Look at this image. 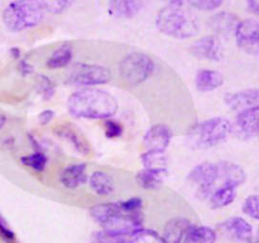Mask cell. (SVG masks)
<instances>
[{
	"mask_svg": "<svg viewBox=\"0 0 259 243\" xmlns=\"http://www.w3.org/2000/svg\"><path fill=\"white\" fill-rule=\"evenodd\" d=\"M56 136L70 143V145L81 155H88L90 153V144L88 143L83 134L72 124H63L56 126L53 130Z\"/></svg>",
	"mask_w": 259,
	"mask_h": 243,
	"instance_id": "cell-13",
	"label": "cell"
},
{
	"mask_svg": "<svg viewBox=\"0 0 259 243\" xmlns=\"http://www.w3.org/2000/svg\"><path fill=\"white\" fill-rule=\"evenodd\" d=\"M73 57V50L72 47L67 43L60 45L58 48H56L52 52V54L48 57L46 66H47L48 70H61V68L67 67L71 63Z\"/></svg>",
	"mask_w": 259,
	"mask_h": 243,
	"instance_id": "cell-23",
	"label": "cell"
},
{
	"mask_svg": "<svg viewBox=\"0 0 259 243\" xmlns=\"http://www.w3.org/2000/svg\"><path fill=\"white\" fill-rule=\"evenodd\" d=\"M124 128L120 123L115 120H111V118H108L105 120V136L108 139H118L123 135Z\"/></svg>",
	"mask_w": 259,
	"mask_h": 243,
	"instance_id": "cell-35",
	"label": "cell"
},
{
	"mask_svg": "<svg viewBox=\"0 0 259 243\" xmlns=\"http://www.w3.org/2000/svg\"><path fill=\"white\" fill-rule=\"evenodd\" d=\"M190 226H191V222L184 217L169 219L164 226L162 238L166 243H182Z\"/></svg>",
	"mask_w": 259,
	"mask_h": 243,
	"instance_id": "cell-17",
	"label": "cell"
},
{
	"mask_svg": "<svg viewBox=\"0 0 259 243\" xmlns=\"http://www.w3.org/2000/svg\"><path fill=\"white\" fill-rule=\"evenodd\" d=\"M239 18L235 14L228 12L218 13L212 15L209 24L210 28L220 37H229L230 34H234L238 24H239Z\"/></svg>",
	"mask_w": 259,
	"mask_h": 243,
	"instance_id": "cell-16",
	"label": "cell"
},
{
	"mask_svg": "<svg viewBox=\"0 0 259 243\" xmlns=\"http://www.w3.org/2000/svg\"><path fill=\"white\" fill-rule=\"evenodd\" d=\"M129 243H166L162 236L153 229L142 228L129 238Z\"/></svg>",
	"mask_w": 259,
	"mask_h": 243,
	"instance_id": "cell-29",
	"label": "cell"
},
{
	"mask_svg": "<svg viewBox=\"0 0 259 243\" xmlns=\"http://www.w3.org/2000/svg\"><path fill=\"white\" fill-rule=\"evenodd\" d=\"M232 124L225 117H211L195 125L187 135L190 146L200 150L214 148L224 143L233 133Z\"/></svg>",
	"mask_w": 259,
	"mask_h": 243,
	"instance_id": "cell-4",
	"label": "cell"
},
{
	"mask_svg": "<svg viewBox=\"0 0 259 243\" xmlns=\"http://www.w3.org/2000/svg\"><path fill=\"white\" fill-rule=\"evenodd\" d=\"M0 237L7 243H15V234L10 229L9 224L4 219V217L0 214Z\"/></svg>",
	"mask_w": 259,
	"mask_h": 243,
	"instance_id": "cell-36",
	"label": "cell"
},
{
	"mask_svg": "<svg viewBox=\"0 0 259 243\" xmlns=\"http://www.w3.org/2000/svg\"><path fill=\"white\" fill-rule=\"evenodd\" d=\"M45 12L51 14H61L72 5L73 0H39Z\"/></svg>",
	"mask_w": 259,
	"mask_h": 243,
	"instance_id": "cell-30",
	"label": "cell"
},
{
	"mask_svg": "<svg viewBox=\"0 0 259 243\" xmlns=\"http://www.w3.org/2000/svg\"><path fill=\"white\" fill-rule=\"evenodd\" d=\"M18 71H19V73L23 76V77H25V76L32 75L34 68H33V66L30 65L28 60L22 59L19 60V65H18Z\"/></svg>",
	"mask_w": 259,
	"mask_h": 243,
	"instance_id": "cell-38",
	"label": "cell"
},
{
	"mask_svg": "<svg viewBox=\"0 0 259 243\" xmlns=\"http://www.w3.org/2000/svg\"><path fill=\"white\" fill-rule=\"evenodd\" d=\"M45 18L39 0H14L3 12V23L12 33L37 27Z\"/></svg>",
	"mask_w": 259,
	"mask_h": 243,
	"instance_id": "cell-3",
	"label": "cell"
},
{
	"mask_svg": "<svg viewBox=\"0 0 259 243\" xmlns=\"http://www.w3.org/2000/svg\"><path fill=\"white\" fill-rule=\"evenodd\" d=\"M237 198V188L230 186H223L215 189L209 197L210 206L214 209L225 208L230 206Z\"/></svg>",
	"mask_w": 259,
	"mask_h": 243,
	"instance_id": "cell-25",
	"label": "cell"
},
{
	"mask_svg": "<svg viewBox=\"0 0 259 243\" xmlns=\"http://www.w3.org/2000/svg\"><path fill=\"white\" fill-rule=\"evenodd\" d=\"M88 165L85 163L70 164L60 173V183L66 189H77L88 181Z\"/></svg>",
	"mask_w": 259,
	"mask_h": 243,
	"instance_id": "cell-15",
	"label": "cell"
},
{
	"mask_svg": "<svg viewBox=\"0 0 259 243\" xmlns=\"http://www.w3.org/2000/svg\"><path fill=\"white\" fill-rule=\"evenodd\" d=\"M66 106L71 116L83 120H108L119 108L118 101L111 93L90 87L71 93Z\"/></svg>",
	"mask_w": 259,
	"mask_h": 243,
	"instance_id": "cell-1",
	"label": "cell"
},
{
	"mask_svg": "<svg viewBox=\"0 0 259 243\" xmlns=\"http://www.w3.org/2000/svg\"><path fill=\"white\" fill-rule=\"evenodd\" d=\"M55 118V111L48 108V110H43L42 112L38 115V123L42 126L48 125V124L52 123V120Z\"/></svg>",
	"mask_w": 259,
	"mask_h": 243,
	"instance_id": "cell-37",
	"label": "cell"
},
{
	"mask_svg": "<svg viewBox=\"0 0 259 243\" xmlns=\"http://www.w3.org/2000/svg\"><path fill=\"white\" fill-rule=\"evenodd\" d=\"M234 35L240 49L248 54L259 55V22L254 19L240 20Z\"/></svg>",
	"mask_w": 259,
	"mask_h": 243,
	"instance_id": "cell-8",
	"label": "cell"
},
{
	"mask_svg": "<svg viewBox=\"0 0 259 243\" xmlns=\"http://www.w3.org/2000/svg\"><path fill=\"white\" fill-rule=\"evenodd\" d=\"M174 133L164 124H157L147 130L143 138V145L148 151H166L171 144Z\"/></svg>",
	"mask_w": 259,
	"mask_h": 243,
	"instance_id": "cell-11",
	"label": "cell"
},
{
	"mask_svg": "<svg viewBox=\"0 0 259 243\" xmlns=\"http://www.w3.org/2000/svg\"><path fill=\"white\" fill-rule=\"evenodd\" d=\"M147 0H109V10L114 17L131 19L136 17Z\"/></svg>",
	"mask_w": 259,
	"mask_h": 243,
	"instance_id": "cell-20",
	"label": "cell"
},
{
	"mask_svg": "<svg viewBox=\"0 0 259 243\" xmlns=\"http://www.w3.org/2000/svg\"><path fill=\"white\" fill-rule=\"evenodd\" d=\"M252 243H259V239H258V241H255V242H252Z\"/></svg>",
	"mask_w": 259,
	"mask_h": 243,
	"instance_id": "cell-43",
	"label": "cell"
},
{
	"mask_svg": "<svg viewBox=\"0 0 259 243\" xmlns=\"http://www.w3.org/2000/svg\"><path fill=\"white\" fill-rule=\"evenodd\" d=\"M217 164L218 170H219V187L230 186L238 188L247 180V174L244 169L238 164L232 163V161H219Z\"/></svg>",
	"mask_w": 259,
	"mask_h": 243,
	"instance_id": "cell-14",
	"label": "cell"
},
{
	"mask_svg": "<svg viewBox=\"0 0 259 243\" xmlns=\"http://www.w3.org/2000/svg\"><path fill=\"white\" fill-rule=\"evenodd\" d=\"M111 81V72L105 66L93 63H78L67 73V82L71 85L91 87L106 85Z\"/></svg>",
	"mask_w": 259,
	"mask_h": 243,
	"instance_id": "cell-6",
	"label": "cell"
},
{
	"mask_svg": "<svg viewBox=\"0 0 259 243\" xmlns=\"http://www.w3.org/2000/svg\"><path fill=\"white\" fill-rule=\"evenodd\" d=\"M243 213L248 217L259 221V194H252L247 197L243 203Z\"/></svg>",
	"mask_w": 259,
	"mask_h": 243,
	"instance_id": "cell-31",
	"label": "cell"
},
{
	"mask_svg": "<svg viewBox=\"0 0 259 243\" xmlns=\"http://www.w3.org/2000/svg\"><path fill=\"white\" fill-rule=\"evenodd\" d=\"M248 4V8L252 10L254 14L259 15V0H245Z\"/></svg>",
	"mask_w": 259,
	"mask_h": 243,
	"instance_id": "cell-39",
	"label": "cell"
},
{
	"mask_svg": "<svg viewBox=\"0 0 259 243\" xmlns=\"http://www.w3.org/2000/svg\"><path fill=\"white\" fill-rule=\"evenodd\" d=\"M88 181L91 191L101 197L110 196L114 192V188H115L113 176L103 170L93 171L88 178Z\"/></svg>",
	"mask_w": 259,
	"mask_h": 243,
	"instance_id": "cell-21",
	"label": "cell"
},
{
	"mask_svg": "<svg viewBox=\"0 0 259 243\" xmlns=\"http://www.w3.org/2000/svg\"><path fill=\"white\" fill-rule=\"evenodd\" d=\"M5 124H7V116L3 112H0V129L4 128Z\"/></svg>",
	"mask_w": 259,
	"mask_h": 243,
	"instance_id": "cell-41",
	"label": "cell"
},
{
	"mask_svg": "<svg viewBox=\"0 0 259 243\" xmlns=\"http://www.w3.org/2000/svg\"><path fill=\"white\" fill-rule=\"evenodd\" d=\"M156 25L161 33L176 39H189L200 32L196 17L182 4H167L158 12Z\"/></svg>",
	"mask_w": 259,
	"mask_h": 243,
	"instance_id": "cell-2",
	"label": "cell"
},
{
	"mask_svg": "<svg viewBox=\"0 0 259 243\" xmlns=\"http://www.w3.org/2000/svg\"><path fill=\"white\" fill-rule=\"evenodd\" d=\"M119 207L123 212L125 213H139L142 211V207H143V201H142L141 197H133V198H129L126 201L118 202Z\"/></svg>",
	"mask_w": 259,
	"mask_h": 243,
	"instance_id": "cell-33",
	"label": "cell"
},
{
	"mask_svg": "<svg viewBox=\"0 0 259 243\" xmlns=\"http://www.w3.org/2000/svg\"><path fill=\"white\" fill-rule=\"evenodd\" d=\"M164 178H166V175L147 170V169H142L136 175L137 183L144 191H156V189H158L163 184Z\"/></svg>",
	"mask_w": 259,
	"mask_h": 243,
	"instance_id": "cell-26",
	"label": "cell"
},
{
	"mask_svg": "<svg viewBox=\"0 0 259 243\" xmlns=\"http://www.w3.org/2000/svg\"><path fill=\"white\" fill-rule=\"evenodd\" d=\"M224 101L225 105L234 111L259 107V88H247L229 92L224 96Z\"/></svg>",
	"mask_w": 259,
	"mask_h": 243,
	"instance_id": "cell-12",
	"label": "cell"
},
{
	"mask_svg": "<svg viewBox=\"0 0 259 243\" xmlns=\"http://www.w3.org/2000/svg\"><path fill=\"white\" fill-rule=\"evenodd\" d=\"M192 8L201 12H212L219 9L223 5L224 0H187Z\"/></svg>",
	"mask_w": 259,
	"mask_h": 243,
	"instance_id": "cell-32",
	"label": "cell"
},
{
	"mask_svg": "<svg viewBox=\"0 0 259 243\" xmlns=\"http://www.w3.org/2000/svg\"><path fill=\"white\" fill-rule=\"evenodd\" d=\"M20 163L24 166L32 169L35 173H43L48 164V158L42 150H35L34 153L25 155L20 159Z\"/></svg>",
	"mask_w": 259,
	"mask_h": 243,
	"instance_id": "cell-27",
	"label": "cell"
},
{
	"mask_svg": "<svg viewBox=\"0 0 259 243\" xmlns=\"http://www.w3.org/2000/svg\"><path fill=\"white\" fill-rule=\"evenodd\" d=\"M37 92L45 101H50L56 93V82L51 77L39 75L37 78Z\"/></svg>",
	"mask_w": 259,
	"mask_h": 243,
	"instance_id": "cell-28",
	"label": "cell"
},
{
	"mask_svg": "<svg viewBox=\"0 0 259 243\" xmlns=\"http://www.w3.org/2000/svg\"><path fill=\"white\" fill-rule=\"evenodd\" d=\"M129 238L131 237L116 236V234H111L105 231H101L95 233L93 243H129Z\"/></svg>",
	"mask_w": 259,
	"mask_h": 243,
	"instance_id": "cell-34",
	"label": "cell"
},
{
	"mask_svg": "<svg viewBox=\"0 0 259 243\" xmlns=\"http://www.w3.org/2000/svg\"><path fill=\"white\" fill-rule=\"evenodd\" d=\"M217 232L207 226L191 224L182 243H215Z\"/></svg>",
	"mask_w": 259,
	"mask_h": 243,
	"instance_id": "cell-24",
	"label": "cell"
},
{
	"mask_svg": "<svg viewBox=\"0 0 259 243\" xmlns=\"http://www.w3.org/2000/svg\"><path fill=\"white\" fill-rule=\"evenodd\" d=\"M167 4H182V0H166Z\"/></svg>",
	"mask_w": 259,
	"mask_h": 243,
	"instance_id": "cell-42",
	"label": "cell"
},
{
	"mask_svg": "<svg viewBox=\"0 0 259 243\" xmlns=\"http://www.w3.org/2000/svg\"><path fill=\"white\" fill-rule=\"evenodd\" d=\"M232 131L240 139H253L259 135V107L239 111Z\"/></svg>",
	"mask_w": 259,
	"mask_h": 243,
	"instance_id": "cell-10",
	"label": "cell"
},
{
	"mask_svg": "<svg viewBox=\"0 0 259 243\" xmlns=\"http://www.w3.org/2000/svg\"><path fill=\"white\" fill-rule=\"evenodd\" d=\"M190 53L197 59L219 62L223 59V47L215 35H205L194 42L190 47Z\"/></svg>",
	"mask_w": 259,
	"mask_h": 243,
	"instance_id": "cell-9",
	"label": "cell"
},
{
	"mask_svg": "<svg viewBox=\"0 0 259 243\" xmlns=\"http://www.w3.org/2000/svg\"><path fill=\"white\" fill-rule=\"evenodd\" d=\"M156 70L153 59L142 52H132L119 63L120 78L129 86H138L146 82Z\"/></svg>",
	"mask_w": 259,
	"mask_h": 243,
	"instance_id": "cell-5",
	"label": "cell"
},
{
	"mask_svg": "<svg viewBox=\"0 0 259 243\" xmlns=\"http://www.w3.org/2000/svg\"><path fill=\"white\" fill-rule=\"evenodd\" d=\"M10 54H12V57L14 58V59H19L20 58V49L17 47H13L12 49H10Z\"/></svg>",
	"mask_w": 259,
	"mask_h": 243,
	"instance_id": "cell-40",
	"label": "cell"
},
{
	"mask_svg": "<svg viewBox=\"0 0 259 243\" xmlns=\"http://www.w3.org/2000/svg\"><path fill=\"white\" fill-rule=\"evenodd\" d=\"M224 83V76L215 70H200L197 71L196 77H195V85H196L197 91L200 92H212L222 87Z\"/></svg>",
	"mask_w": 259,
	"mask_h": 243,
	"instance_id": "cell-19",
	"label": "cell"
},
{
	"mask_svg": "<svg viewBox=\"0 0 259 243\" xmlns=\"http://www.w3.org/2000/svg\"><path fill=\"white\" fill-rule=\"evenodd\" d=\"M222 228L232 238L237 239V241L245 242L252 238V226H250L249 222H247L242 217H233V218L227 219L224 223H222Z\"/></svg>",
	"mask_w": 259,
	"mask_h": 243,
	"instance_id": "cell-18",
	"label": "cell"
},
{
	"mask_svg": "<svg viewBox=\"0 0 259 243\" xmlns=\"http://www.w3.org/2000/svg\"><path fill=\"white\" fill-rule=\"evenodd\" d=\"M191 183L196 184L199 189V196L201 198L209 199L210 194L219 187V170H218L217 163H205L199 164L190 171L187 176Z\"/></svg>",
	"mask_w": 259,
	"mask_h": 243,
	"instance_id": "cell-7",
	"label": "cell"
},
{
	"mask_svg": "<svg viewBox=\"0 0 259 243\" xmlns=\"http://www.w3.org/2000/svg\"><path fill=\"white\" fill-rule=\"evenodd\" d=\"M142 165L147 170L167 175L168 171V160L164 151H148L146 150L141 155Z\"/></svg>",
	"mask_w": 259,
	"mask_h": 243,
	"instance_id": "cell-22",
	"label": "cell"
},
{
	"mask_svg": "<svg viewBox=\"0 0 259 243\" xmlns=\"http://www.w3.org/2000/svg\"><path fill=\"white\" fill-rule=\"evenodd\" d=\"M258 232H259V231H258Z\"/></svg>",
	"mask_w": 259,
	"mask_h": 243,
	"instance_id": "cell-44",
	"label": "cell"
}]
</instances>
